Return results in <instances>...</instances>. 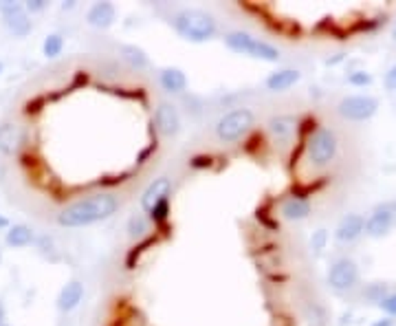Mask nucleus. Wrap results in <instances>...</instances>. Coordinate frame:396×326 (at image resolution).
<instances>
[{
	"mask_svg": "<svg viewBox=\"0 0 396 326\" xmlns=\"http://www.w3.org/2000/svg\"><path fill=\"white\" fill-rule=\"evenodd\" d=\"M117 210L119 198L111 192H99L66 205L58 214V223L62 228H86V225H95L99 220L111 218L113 214H117Z\"/></svg>",
	"mask_w": 396,
	"mask_h": 326,
	"instance_id": "1",
	"label": "nucleus"
},
{
	"mask_svg": "<svg viewBox=\"0 0 396 326\" xmlns=\"http://www.w3.org/2000/svg\"><path fill=\"white\" fill-rule=\"evenodd\" d=\"M174 31L188 42H209L218 36V20L205 9H181L172 16Z\"/></svg>",
	"mask_w": 396,
	"mask_h": 326,
	"instance_id": "2",
	"label": "nucleus"
},
{
	"mask_svg": "<svg viewBox=\"0 0 396 326\" xmlns=\"http://www.w3.org/2000/svg\"><path fill=\"white\" fill-rule=\"evenodd\" d=\"M225 44L231 49L233 54L240 56H249L253 60H262V62H278L282 58L280 49L273 46L267 40H260L247 31H231L225 36Z\"/></svg>",
	"mask_w": 396,
	"mask_h": 326,
	"instance_id": "3",
	"label": "nucleus"
},
{
	"mask_svg": "<svg viewBox=\"0 0 396 326\" xmlns=\"http://www.w3.org/2000/svg\"><path fill=\"white\" fill-rule=\"evenodd\" d=\"M253 123H255V115L251 108H245V106L233 108L216 121L214 133L223 143H235L253 128Z\"/></svg>",
	"mask_w": 396,
	"mask_h": 326,
	"instance_id": "4",
	"label": "nucleus"
},
{
	"mask_svg": "<svg viewBox=\"0 0 396 326\" xmlns=\"http://www.w3.org/2000/svg\"><path fill=\"white\" fill-rule=\"evenodd\" d=\"M337 150H339V141H337V135L332 128L320 126L310 133L308 143H306V155L315 168L330 165L337 157Z\"/></svg>",
	"mask_w": 396,
	"mask_h": 326,
	"instance_id": "5",
	"label": "nucleus"
},
{
	"mask_svg": "<svg viewBox=\"0 0 396 326\" xmlns=\"http://www.w3.org/2000/svg\"><path fill=\"white\" fill-rule=\"evenodd\" d=\"M379 111V99L372 95H348L337 104L339 117L348 121H367Z\"/></svg>",
	"mask_w": 396,
	"mask_h": 326,
	"instance_id": "6",
	"label": "nucleus"
},
{
	"mask_svg": "<svg viewBox=\"0 0 396 326\" xmlns=\"http://www.w3.org/2000/svg\"><path fill=\"white\" fill-rule=\"evenodd\" d=\"M326 282L332 291L346 293L357 287L359 282V267L352 258H339L330 265L326 273Z\"/></svg>",
	"mask_w": 396,
	"mask_h": 326,
	"instance_id": "7",
	"label": "nucleus"
},
{
	"mask_svg": "<svg viewBox=\"0 0 396 326\" xmlns=\"http://www.w3.org/2000/svg\"><path fill=\"white\" fill-rule=\"evenodd\" d=\"M394 208L392 205H379L372 214L365 218V234L370 238H383L394 228Z\"/></svg>",
	"mask_w": 396,
	"mask_h": 326,
	"instance_id": "8",
	"label": "nucleus"
},
{
	"mask_svg": "<svg viewBox=\"0 0 396 326\" xmlns=\"http://www.w3.org/2000/svg\"><path fill=\"white\" fill-rule=\"evenodd\" d=\"M154 126L163 137H176L181 133V115L174 104H158L154 111Z\"/></svg>",
	"mask_w": 396,
	"mask_h": 326,
	"instance_id": "9",
	"label": "nucleus"
},
{
	"mask_svg": "<svg viewBox=\"0 0 396 326\" xmlns=\"http://www.w3.org/2000/svg\"><path fill=\"white\" fill-rule=\"evenodd\" d=\"M269 135L273 137L275 143L280 146H288L293 141V135L298 131V119L293 115H273L267 123Z\"/></svg>",
	"mask_w": 396,
	"mask_h": 326,
	"instance_id": "10",
	"label": "nucleus"
},
{
	"mask_svg": "<svg viewBox=\"0 0 396 326\" xmlns=\"http://www.w3.org/2000/svg\"><path fill=\"white\" fill-rule=\"evenodd\" d=\"M361 234H365V216L361 214H346L335 230V238L339 243H355L357 238H361Z\"/></svg>",
	"mask_w": 396,
	"mask_h": 326,
	"instance_id": "11",
	"label": "nucleus"
},
{
	"mask_svg": "<svg viewBox=\"0 0 396 326\" xmlns=\"http://www.w3.org/2000/svg\"><path fill=\"white\" fill-rule=\"evenodd\" d=\"M170 190H172V181H170L168 177H156V179L143 190V194H141V198H139L141 210L150 214V210H152L156 203H161L163 198H170V196H168Z\"/></svg>",
	"mask_w": 396,
	"mask_h": 326,
	"instance_id": "12",
	"label": "nucleus"
},
{
	"mask_svg": "<svg viewBox=\"0 0 396 326\" xmlns=\"http://www.w3.org/2000/svg\"><path fill=\"white\" fill-rule=\"evenodd\" d=\"M24 141V133L18 123L5 121L0 123V153L3 155H16Z\"/></svg>",
	"mask_w": 396,
	"mask_h": 326,
	"instance_id": "13",
	"label": "nucleus"
},
{
	"mask_svg": "<svg viewBox=\"0 0 396 326\" xmlns=\"http://www.w3.org/2000/svg\"><path fill=\"white\" fill-rule=\"evenodd\" d=\"M86 20L91 27L95 29H108L115 24L117 20V7L113 3H95L88 14H86Z\"/></svg>",
	"mask_w": 396,
	"mask_h": 326,
	"instance_id": "14",
	"label": "nucleus"
},
{
	"mask_svg": "<svg viewBox=\"0 0 396 326\" xmlns=\"http://www.w3.org/2000/svg\"><path fill=\"white\" fill-rule=\"evenodd\" d=\"M300 80H302V73L298 68H278L269 75L264 84H267L271 93H284L290 86H295Z\"/></svg>",
	"mask_w": 396,
	"mask_h": 326,
	"instance_id": "15",
	"label": "nucleus"
},
{
	"mask_svg": "<svg viewBox=\"0 0 396 326\" xmlns=\"http://www.w3.org/2000/svg\"><path fill=\"white\" fill-rule=\"evenodd\" d=\"M3 22H5L7 31H9L11 36H16V38L29 36V34H31V27H34L29 14H26V9H24V5H22L20 9L11 11V14H5V16H3Z\"/></svg>",
	"mask_w": 396,
	"mask_h": 326,
	"instance_id": "16",
	"label": "nucleus"
},
{
	"mask_svg": "<svg viewBox=\"0 0 396 326\" xmlns=\"http://www.w3.org/2000/svg\"><path fill=\"white\" fill-rule=\"evenodd\" d=\"M82 297H84V285L79 282V280H71L68 285L62 287L60 295H58V309L68 313L73 309L79 307V302H82Z\"/></svg>",
	"mask_w": 396,
	"mask_h": 326,
	"instance_id": "17",
	"label": "nucleus"
},
{
	"mask_svg": "<svg viewBox=\"0 0 396 326\" xmlns=\"http://www.w3.org/2000/svg\"><path fill=\"white\" fill-rule=\"evenodd\" d=\"M158 82H161L163 91H168L170 95H183L185 88H188V78L176 66H168L158 73Z\"/></svg>",
	"mask_w": 396,
	"mask_h": 326,
	"instance_id": "18",
	"label": "nucleus"
},
{
	"mask_svg": "<svg viewBox=\"0 0 396 326\" xmlns=\"http://www.w3.org/2000/svg\"><path fill=\"white\" fill-rule=\"evenodd\" d=\"M280 214L286 220H304L310 214V200L304 198V196H290L282 203Z\"/></svg>",
	"mask_w": 396,
	"mask_h": 326,
	"instance_id": "19",
	"label": "nucleus"
},
{
	"mask_svg": "<svg viewBox=\"0 0 396 326\" xmlns=\"http://www.w3.org/2000/svg\"><path fill=\"white\" fill-rule=\"evenodd\" d=\"M119 54H121V58H123L132 68H137V71L150 66V60H148L146 51H143V49H139V46H135V44H121V46H119Z\"/></svg>",
	"mask_w": 396,
	"mask_h": 326,
	"instance_id": "20",
	"label": "nucleus"
},
{
	"mask_svg": "<svg viewBox=\"0 0 396 326\" xmlns=\"http://www.w3.org/2000/svg\"><path fill=\"white\" fill-rule=\"evenodd\" d=\"M34 238H36V234L29 225H14V228H9V232H7L9 247H26L34 243Z\"/></svg>",
	"mask_w": 396,
	"mask_h": 326,
	"instance_id": "21",
	"label": "nucleus"
},
{
	"mask_svg": "<svg viewBox=\"0 0 396 326\" xmlns=\"http://www.w3.org/2000/svg\"><path fill=\"white\" fill-rule=\"evenodd\" d=\"M64 49V38L60 34H49L42 42V54L49 60H56Z\"/></svg>",
	"mask_w": 396,
	"mask_h": 326,
	"instance_id": "22",
	"label": "nucleus"
},
{
	"mask_svg": "<svg viewBox=\"0 0 396 326\" xmlns=\"http://www.w3.org/2000/svg\"><path fill=\"white\" fill-rule=\"evenodd\" d=\"M146 232H148V218L143 214H135V216L128 220V236L132 240L146 236Z\"/></svg>",
	"mask_w": 396,
	"mask_h": 326,
	"instance_id": "23",
	"label": "nucleus"
},
{
	"mask_svg": "<svg viewBox=\"0 0 396 326\" xmlns=\"http://www.w3.org/2000/svg\"><path fill=\"white\" fill-rule=\"evenodd\" d=\"M168 216H170V198H163L161 203H156L150 210V220L152 223H166Z\"/></svg>",
	"mask_w": 396,
	"mask_h": 326,
	"instance_id": "24",
	"label": "nucleus"
},
{
	"mask_svg": "<svg viewBox=\"0 0 396 326\" xmlns=\"http://www.w3.org/2000/svg\"><path fill=\"white\" fill-rule=\"evenodd\" d=\"M306 317H308L310 326H324L326 324V311H324V307L315 305V302L306 309Z\"/></svg>",
	"mask_w": 396,
	"mask_h": 326,
	"instance_id": "25",
	"label": "nucleus"
},
{
	"mask_svg": "<svg viewBox=\"0 0 396 326\" xmlns=\"http://www.w3.org/2000/svg\"><path fill=\"white\" fill-rule=\"evenodd\" d=\"M348 84H352V86H370V84H372V75L365 73V71H352L348 75Z\"/></svg>",
	"mask_w": 396,
	"mask_h": 326,
	"instance_id": "26",
	"label": "nucleus"
},
{
	"mask_svg": "<svg viewBox=\"0 0 396 326\" xmlns=\"http://www.w3.org/2000/svg\"><path fill=\"white\" fill-rule=\"evenodd\" d=\"M326 243H328V232H326V230H317V232H313V236H310V247L315 249L317 254H320L322 249L326 247Z\"/></svg>",
	"mask_w": 396,
	"mask_h": 326,
	"instance_id": "27",
	"label": "nucleus"
},
{
	"mask_svg": "<svg viewBox=\"0 0 396 326\" xmlns=\"http://www.w3.org/2000/svg\"><path fill=\"white\" fill-rule=\"evenodd\" d=\"M379 307H381V311L387 313L390 317H396V293L385 295V297L381 300V302H379Z\"/></svg>",
	"mask_w": 396,
	"mask_h": 326,
	"instance_id": "28",
	"label": "nucleus"
},
{
	"mask_svg": "<svg viewBox=\"0 0 396 326\" xmlns=\"http://www.w3.org/2000/svg\"><path fill=\"white\" fill-rule=\"evenodd\" d=\"M385 88L390 91V93H396V64L385 73Z\"/></svg>",
	"mask_w": 396,
	"mask_h": 326,
	"instance_id": "29",
	"label": "nucleus"
},
{
	"mask_svg": "<svg viewBox=\"0 0 396 326\" xmlns=\"http://www.w3.org/2000/svg\"><path fill=\"white\" fill-rule=\"evenodd\" d=\"M20 7H22V3H14V0H0V14H3V16L16 11Z\"/></svg>",
	"mask_w": 396,
	"mask_h": 326,
	"instance_id": "30",
	"label": "nucleus"
},
{
	"mask_svg": "<svg viewBox=\"0 0 396 326\" xmlns=\"http://www.w3.org/2000/svg\"><path fill=\"white\" fill-rule=\"evenodd\" d=\"M44 7H46L44 0H29V3H24L26 14H38V11H42Z\"/></svg>",
	"mask_w": 396,
	"mask_h": 326,
	"instance_id": "31",
	"label": "nucleus"
},
{
	"mask_svg": "<svg viewBox=\"0 0 396 326\" xmlns=\"http://www.w3.org/2000/svg\"><path fill=\"white\" fill-rule=\"evenodd\" d=\"M372 326H394V320L392 317H383V320H377Z\"/></svg>",
	"mask_w": 396,
	"mask_h": 326,
	"instance_id": "32",
	"label": "nucleus"
},
{
	"mask_svg": "<svg viewBox=\"0 0 396 326\" xmlns=\"http://www.w3.org/2000/svg\"><path fill=\"white\" fill-rule=\"evenodd\" d=\"M5 317H7V311H5V305L0 302V326L5 324Z\"/></svg>",
	"mask_w": 396,
	"mask_h": 326,
	"instance_id": "33",
	"label": "nucleus"
},
{
	"mask_svg": "<svg viewBox=\"0 0 396 326\" xmlns=\"http://www.w3.org/2000/svg\"><path fill=\"white\" fill-rule=\"evenodd\" d=\"M7 225H9V220H7V218H5L3 214H0V230H5Z\"/></svg>",
	"mask_w": 396,
	"mask_h": 326,
	"instance_id": "34",
	"label": "nucleus"
},
{
	"mask_svg": "<svg viewBox=\"0 0 396 326\" xmlns=\"http://www.w3.org/2000/svg\"><path fill=\"white\" fill-rule=\"evenodd\" d=\"M392 38L396 40V27H394V31H392Z\"/></svg>",
	"mask_w": 396,
	"mask_h": 326,
	"instance_id": "35",
	"label": "nucleus"
},
{
	"mask_svg": "<svg viewBox=\"0 0 396 326\" xmlns=\"http://www.w3.org/2000/svg\"><path fill=\"white\" fill-rule=\"evenodd\" d=\"M0 73H3V62H0Z\"/></svg>",
	"mask_w": 396,
	"mask_h": 326,
	"instance_id": "36",
	"label": "nucleus"
},
{
	"mask_svg": "<svg viewBox=\"0 0 396 326\" xmlns=\"http://www.w3.org/2000/svg\"><path fill=\"white\" fill-rule=\"evenodd\" d=\"M0 260H3V252H0Z\"/></svg>",
	"mask_w": 396,
	"mask_h": 326,
	"instance_id": "37",
	"label": "nucleus"
},
{
	"mask_svg": "<svg viewBox=\"0 0 396 326\" xmlns=\"http://www.w3.org/2000/svg\"><path fill=\"white\" fill-rule=\"evenodd\" d=\"M3 326H9V324H3Z\"/></svg>",
	"mask_w": 396,
	"mask_h": 326,
	"instance_id": "38",
	"label": "nucleus"
}]
</instances>
